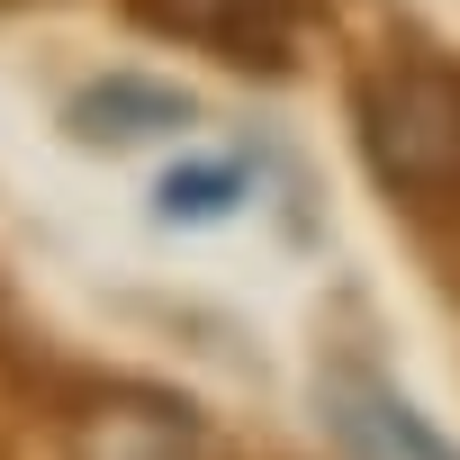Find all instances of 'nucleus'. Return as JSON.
Listing matches in <instances>:
<instances>
[{"label": "nucleus", "instance_id": "6", "mask_svg": "<svg viewBox=\"0 0 460 460\" xmlns=\"http://www.w3.org/2000/svg\"><path fill=\"white\" fill-rule=\"evenodd\" d=\"M244 199H253V172L235 154H190V163H172L154 181V217L163 226H217V217H235Z\"/></svg>", "mask_w": 460, "mask_h": 460}, {"label": "nucleus", "instance_id": "1", "mask_svg": "<svg viewBox=\"0 0 460 460\" xmlns=\"http://www.w3.org/2000/svg\"><path fill=\"white\" fill-rule=\"evenodd\" d=\"M352 145L424 235L460 226V64L442 46L397 37L352 73Z\"/></svg>", "mask_w": 460, "mask_h": 460}, {"label": "nucleus", "instance_id": "4", "mask_svg": "<svg viewBox=\"0 0 460 460\" xmlns=\"http://www.w3.org/2000/svg\"><path fill=\"white\" fill-rule=\"evenodd\" d=\"M127 19L154 37H190L235 73H289V0H127Z\"/></svg>", "mask_w": 460, "mask_h": 460}, {"label": "nucleus", "instance_id": "7", "mask_svg": "<svg viewBox=\"0 0 460 460\" xmlns=\"http://www.w3.org/2000/svg\"><path fill=\"white\" fill-rule=\"evenodd\" d=\"M64 361L46 352V334L19 316V298H10V280H0V379H28V388H46Z\"/></svg>", "mask_w": 460, "mask_h": 460}, {"label": "nucleus", "instance_id": "5", "mask_svg": "<svg viewBox=\"0 0 460 460\" xmlns=\"http://www.w3.org/2000/svg\"><path fill=\"white\" fill-rule=\"evenodd\" d=\"M199 118V100L190 91H172V82H154V73H109V82H91V91H73L64 100V136L73 145H154V136H181Z\"/></svg>", "mask_w": 460, "mask_h": 460}, {"label": "nucleus", "instance_id": "3", "mask_svg": "<svg viewBox=\"0 0 460 460\" xmlns=\"http://www.w3.org/2000/svg\"><path fill=\"white\" fill-rule=\"evenodd\" d=\"M307 406H316V424H325V442H334L343 460H460V442H451L370 352H352V343L316 352Z\"/></svg>", "mask_w": 460, "mask_h": 460}, {"label": "nucleus", "instance_id": "2", "mask_svg": "<svg viewBox=\"0 0 460 460\" xmlns=\"http://www.w3.org/2000/svg\"><path fill=\"white\" fill-rule=\"evenodd\" d=\"M46 415L64 433V460H208L199 406L181 388H154L127 370H55Z\"/></svg>", "mask_w": 460, "mask_h": 460}]
</instances>
